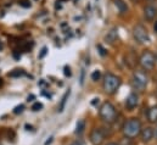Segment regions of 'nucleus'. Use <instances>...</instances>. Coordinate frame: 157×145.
I'll use <instances>...</instances> for the list:
<instances>
[{"mask_svg": "<svg viewBox=\"0 0 157 145\" xmlns=\"http://www.w3.org/2000/svg\"><path fill=\"white\" fill-rule=\"evenodd\" d=\"M141 129H143L141 122H140V120L136 118V117L129 118L128 121L124 122V124H123V127H122L123 135H124L127 139H134V138L139 137Z\"/></svg>", "mask_w": 157, "mask_h": 145, "instance_id": "f257e3e1", "label": "nucleus"}, {"mask_svg": "<svg viewBox=\"0 0 157 145\" xmlns=\"http://www.w3.org/2000/svg\"><path fill=\"white\" fill-rule=\"evenodd\" d=\"M121 83H122V79L121 77H118L113 73H106L104 76V82H102V88H104V92L109 95H113L117 93V90L121 87Z\"/></svg>", "mask_w": 157, "mask_h": 145, "instance_id": "f03ea898", "label": "nucleus"}, {"mask_svg": "<svg viewBox=\"0 0 157 145\" xmlns=\"http://www.w3.org/2000/svg\"><path fill=\"white\" fill-rule=\"evenodd\" d=\"M99 116L100 118L111 124V123H115L116 120H117V111H116V108L110 103V101H105L102 103V105L100 106L99 109Z\"/></svg>", "mask_w": 157, "mask_h": 145, "instance_id": "7ed1b4c3", "label": "nucleus"}, {"mask_svg": "<svg viewBox=\"0 0 157 145\" xmlns=\"http://www.w3.org/2000/svg\"><path fill=\"white\" fill-rule=\"evenodd\" d=\"M139 65L145 71H152L156 65V55L150 50L143 51V54L139 57Z\"/></svg>", "mask_w": 157, "mask_h": 145, "instance_id": "20e7f679", "label": "nucleus"}, {"mask_svg": "<svg viewBox=\"0 0 157 145\" xmlns=\"http://www.w3.org/2000/svg\"><path fill=\"white\" fill-rule=\"evenodd\" d=\"M133 36L134 39L139 43V44H146L150 41V36L147 29L143 26V25H136L133 28Z\"/></svg>", "mask_w": 157, "mask_h": 145, "instance_id": "39448f33", "label": "nucleus"}, {"mask_svg": "<svg viewBox=\"0 0 157 145\" xmlns=\"http://www.w3.org/2000/svg\"><path fill=\"white\" fill-rule=\"evenodd\" d=\"M149 83V77L144 71H135L133 73V84L139 88V89H144Z\"/></svg>", "mask_w": 157, "mask_h": 145, "instance_id": "423d86ee", "label": "nucleus"}, {"mask_svg": "<svg viewBox=\"0 0 157 145\" xmlns=\"http://www.w3.org/2000/svg\"><path fill=\"white\" fill-rule=\"evenodd\" d=\"M89 139H90V143L93 145H101L105 140V134H104L102 129L95 128V129H93L90 132Z\"/></svg>", "mask_w": 157, "mask_h": 145, "instance_id": "0eeeda50", "label": "nucleus"}, {"mask_svg": "<svg viewBox=\"0 0 157 145\" xmlns=\"http://www.w3.org/2000/svg\"><path fill=\"white\" fill-rule=\"evenodd\" d=\"M157 16V7L154 5H146L144 7V17L147 22H152Z\"/></svg>", "mask_w": 157, "mask_h": 145, "instance_id": "6e6552de", "label": "nucleus"}, {"mask_svg": "<svg viewBox=\"0 0 157 145\" xmlns=\"http://www.w3.org/2000/svg\"><path fill=\"white\" fill-rule=\"evenodd\" d=\"M140 138H141V142H143V143H149V142H151V140L155 138V129L151 128V127L143 128L141 132H140Z\"/></svg>", "mask_w": 157, "mask_h": 145, "instance_id": "1a4fd4ad", "label": "nucleus"}, {"mask_svg": "<svg viewBox=\"0 0 157 145\" xmlns=\"http://www.w3.org/2000/svg\"><path fill=\"white\" fill-rule=\"evenodd\" d=\"M139 105V95L136 93H130L125 99V108L128 110H134Z\"/></svg>", "mask_w": 157, "mask_h": 145, "instance_id": "9d476101", "label": "nucleus"}, {"mask_svg": "<svg viewBox=\"0 0 157 145\" xmlns=\"http://www.w3.org/2000/svg\"><path fill=\"white\" fill-rule=\"evenodd\" d=\"M147 121L150 123H156L157 122V105L151 106L150 109L147 110Z\"/></svg>", "mask_w": 157, "mask_h": 145, "instance_id": "9b49d317", "label": "nucleus"}, {"mask_svg": "<svg viewBox=\"0 0 157 145\" xmlns=\"http://www.w3.org/2000/svg\"><path fill=\"white\" fill-rule=\"evenodd\" d=\"M113 1H115V5H116V7H117V10L119 11L121 15L128 12V6L123 0H113Z\"/></svg>", "mask_w": 157, "mask_h": 145, "instance_id": "f8f14e48", "label": "nucleus"}, {"mask_svg": "<svg viewBox=\"0 0 157 145\" xmlns=\"http://www.w3.org/2000/svg\"><path fill=\"white\" fill-rule=\"evenodd\" d=\"M70 94H71V90H70V89L63 94V96H62V99H61V103H60V105H59V112H62V111L65 110V106H66V103H67V99H68Z\"/></svg>", "mask_w": 157, "mask_h": 145, "instance_id": "ddd939ff", "label": "nucleus"}, {"mask_svg": "<svg viewBox=\"0 0 157 145\" xmlns=\"http://www.w3.org/2000/svg\"><path fill=\"white\" fill-rule=\"evenodd\" d=\"M85 129V121L84 120H79L77 122V126H76V134H82Z\"/></svg>", "mask_w": 157, "mask_h": 145, "instance_id": "4468645a", "label": "nucleus"}, {"mask_svg": "<svg viewBox=\"0 0 157 145\" xmlns=\"http://www.w3.org/2000/svg\"><path fill=\"white\" fill-rule=\"evenodd\" d=\"M21 76H25V71L23 70H13L12 72L9 73V77H13V78L21 77Z\"/></svg>", "mask_w": 157, "mask_h": 145, "instance_id": "2eb2a0df", "label": "nucleus"}, {"mask_svg": "<svg viewBox=\"0 0 157 145\" xmlns=\"http://www.w3.org/2000/svg\"><path fill=\"white\" fill-rule=\"evenodd\" d=\"M100 77H101V72H100V71H94V72L91 73V79H93L94 82L99 80Z\"/></svg>", "mask_w": 157, "mask_h": 145, "instance_id": "dca6fc26", "label": "nucleus"}, {"mask_svg": "<svg viewBox=\"0 0 157 145\" xmlns=\"http://www.w3.org/2000/svg\"><path fill=\"white\" fill-rule=\"evenodd\" d=\"M23 110H25V105H18V106H16L15 109H13V113H16V115H18V113H22L23 112Z\"/></svg>", "mask_w": 157, "mask_h": 145, "instance_id": "f3484780", "label": "nucleus"}, {"mask_svg": "<svg viewBox=\"0 0 157 145\" xmlns=\"http://www.w3.org/2000/svg\"><path fill=\"white\" fill-rule=\"evenodd\" d=\"M41 109H43V104H41V103H34L33 106H32V110L36 111V112H37V111H40Z\"/></svg>", "mask_w": 157, "mask_h": 145, "instance_id": "a211bd4d", "label": "nucleus"}, {"mask_svg": "<svg viewBox=\"0 0 157 145\" xmlns=\"http://www.w3.org/2000/svg\"><path fill=\"white\" fill-rule=\"evenodd\" d=\"M18 4H20L22 7H26V9H27V7H31V2H29L28 0H21Z\"/></svg>", "mask_w": 157, "mask_h": 145, "instance_id": "6ab92c4d", "label": "nucleus"}, {"mask_svg": "<svg viewBox=\"0 0 157 145\" xmlns=\"http://www.w3.org/2000/svg\"><path fill=\"white\" fill-rule=\"evenodd\" d=\"M46 53H48V49H46V48L44 46V48L41 49V53L39 54V57H40V59H41V57H44V56L46 55Z\"/></svg>", "mask_w": 157, "mask_h": 145, "instance_id": "aec40b11", "label": "nucleus"}, {"mask_svg": "<svg viewBox=\"0 0 157 145\" xmlns=\"http://www.w3.org/2000/svg\"><path fill=\"white\" fill-rule=\"evenodd\" d=\"M65 76H68V77L71 76V69H70L68 66L65 67Z\"/></svg>", "mask_w": 157, "mask_h": 145, "instance_id": "412c9836", "label": "nucleus"}, {"mask_svg": "<svg viewBox=\"0 0 157 145\" xmlns=\"http://www.w3.org/2000/svg\"><path fill=\"white\" fill-rule=\"evenodd\" d=\"M84 83V70H82V76H80V84Z\"/></svg>", "mask_w": 157, "mask_h": 145, "instance_id": "4be33fe9", "label": "nucleus"}, {"mask_svg": "<svg viewBox=\"0 0 157 145\" xmlns=\"http://www.w3.org/2000/svg\"><path fill=\"white\" fill-rule=\"evenodd\" d=\"M98 48L101 50V51H100V54H101V55H105V54H106V53H105V50L102 49V46H101V45H98Z\"/></svg>", "mask_w": 157, "mask_h": 145, "instance_id": "5701e85b", "label": "nucleus"}, {"mask_svg": "<svg viewBox=\"0 0 157 145\" xmlns=\"http://www.w3.org/2000/svg\"><path fill=\"white\" fill-rule=\"evenodd\" d=\"M51 142H52V137H51V138H49V140H46V142H45V145L51 144Z\"/></svg>", "mask_w": 157, "mask_h": 145, "instance_id": "b1692460", "label": "nucleus"}, {"mask_svg": "<svg viewBox=\"0 0 157 145\" xmlns=\"http://www.w3.org/2000/svg\"><path fill=\"white\" fill-rule=\"evenodd\" d=\"M154 29H155V33L157 34V21L155 22V26H154Z\"/></svg>", "mask_w": 157, "mask_h": 145, "instance_id": "393cba45", "label": "nucleus"}, {"mask_svg": "<svg viewBox=\"0 0 157 145\" xmlns=\"http://www.w3.org/2000/svg\"><path fill=\"white\" fill-rule=\"evenodd\" d=\"M106 145H118L117 143H109V144H106Z\"/></svg>", "mask_w": 157, "mask_h": 145, "instance_id": "a878e982", "label": "nucleus"}, {"mask_svg": "<svg viewBox=\"0 0 157 145\" xmlns=\"http://www.w3.org/2000/svg\"><path fill=\"white\" fill-rule=\"evenodd\" d=\"M71 145H80V144H78V142H75V143H72Z\"/></svg>", "mask_w": 157, "mask_h": 145, "instance_id": "bb28decb", "label": "nucleus"}, {"mask_svg": "<svg viewBox=\"0 0 157 145\" xmlns=\"http://www.w3.org/2000/svg\"><path fill=\"white\" fill-rule=\"evenodd\" d=\"M155 138H156V139H157V128H156V129H155Z\"/></svg>", "mask_w": 157, "mask_h": 145, "instance_id": "cd10ccee", "label": "nucleus"}, {"mask_svg": "<svg viewBox=\"0 0 157 145\" xmlns=\"http://www.w3.org/2000/svg\"><path fill=\"white\" fill-rule=\"evenodd\" d=\"M1 49H2V44L0 43V50H1Z\"/></svg>", "mask_w": 157, "mask_h": 145, "instance_id": "c85d7f7f", "label": "nucleus"}, {"mask_svg": "<svg viewBox=\"0 0 157 145\" xmlns=\"http://www.w3.org/2000/svg\"><path fill=\"white\" fill-rule=\"evenodd\" d=\"M1 84H2V79L0 78V85H1Z\"/></svg>", "mask_w": 157, "mask_h": 145, "instance_id": "c756f323", "label": "nucleus"}, {"mask_svg": "<svg viewBox=\"0 0 157 145\" xmlns=\"http://www.w3.org/2000/svg\"><path fill=\"white\" fill-rule=\"evenodd\" d=\"M156 62H157V55H156Z\"/></svg>", "mask_w": 157, "mask_h": 145, "instance_id": "7c9ffc66", "label": "nucleus"}, {"mask_svg": "<svg viewBox=\"0 0 157 145\" xmlns=\"http://www.w3.org/2000/svg\"><path fill=\"white\" fill-rule=\"evenodd\" d=\"M61 1H66V0H61Z\"/></svg>", "mask_w": 157, "mask_h": 145, "instance_id": "2f4dec72", "label": "nucleus"}]
</instances>
